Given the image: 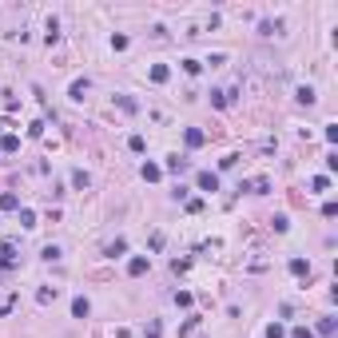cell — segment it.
<instances>
[{"instance_id": "30bf717a", "label": "cell", "mask_w": 338, "mask_h": 338, "mask_svg": "<svg viewBox=\"0 0 338 338\" xmlns=\"http://www.w3.org/2000/svg\"><path fill=\"white\" fill-rule=\"evenodd\" d=\"M167 76H171L167 64H155V68H152V84H167Z\"/></svg>"}, {"instance_id": "4dcf8cb0", "label": "cell", "mask_w": 338, "mask_h": 338, "mask_svg": "<svg viewBox=\"0 0 338 338\" xmlns=\"http://www.w3.org/2000/svg\"><path fill=\"white\" fill-rule=\"evenodd\" d=\"M159 330H163V326H159V323L152 318V323H147V338H159Z\"/></svg>"}, {"instance_id": "484cf974", "label": "cell", "mask_w": 338, "mask_h": 338, "mask_svg": "<svg viewBox=\"0 0 338 338\" xmlns=\"http://www.w3.org/2000/svg\"><path fill=\"white\" fill-rule=\"evenodd\" d=\"M310 187H314V191H326V187H330V179H326V175H314V179H310Z\"/></svg>"}, {"instance_id": "9c48e42d", "label": "cell", "mask_w": 338, "mask_h": 338, "mask_svg": "<svg viewBox=\"0 0 338 338\" xmlns=\"http://www.w3.org/2000/svg\"><path fill=\"white\" fill-rule=\"evenodd\" d=\"M72 187L88 191V187H92V175H88V171H72Z\"/></svg>"}, {"instance_id": "4fadbf2b", "label": "cell", "mask_w": 338, "mask_h": 338, "mask_svg": "<svg viewBox=\"0 0 338 338\" xmlns=\"http://www.w3.org/2000/svg\"><path fill=\"white\" fill-rule=\"evenodd\" d=\"M88 88H92L88 80H76V84H72V100H84V96H88Z\"/></svg>"}, {"instance_id": "e0dca14e", "label": "cell", "mask_w": 338, "mask_h": 338, "mask_svg": "<svg viewBox=\"0 0 338 338\" xmlns=\"http://www.w3.org/2000/svg\"><path fill=\"white\" fill-rule=\"evenodd\" d=\"M318 334H323V338H334V318H318Z\"/></svg>"}, {"instance_id": "83f0119b", "label": "cell", "mask_w": 338, "mask_h": 338, "mask_svg": "<svg viewBox=\"0 0 338 338\" xmlns=\"http://www.w3.org/2000/svg\"><path fill=\"white\" fill-rule=\"evenodd\" d=\"M235 163H239V155H223V159H219V167H223V171H231Z\"/></svg>"}, {"instance_id": "7c38bea8", "label": "cell", "mask_w": 338, "mask_h": 338, "mask_svg": "<svg viewBox=\"0 0 338 338\" xmlns=\"http://www.w3.org/2000/svg\"><path fill=\"white\" fill-rule=\"evenodd\" d=\"M0 211H20V199H16L12 191H8V195H0Z\"/></svg>"}, {"instance_id": "2e32d148", "label": "cell", "mask_w": 338, "mask_h": 338, "mask_svg": "<svg viewBox=\"0 0 338 338\" xmlns=\"http://www.w3.org/2000/svg\"><path fill=\"white\" fill-rule=\"evenodd\" d=\"M123 251H127V239H116V243H108V255H111V259H120Z\"/></svg>"}, {"instance_id": "ba28073f", "label": "cell", "mask_w": 338, "mask_h": 338, "mask_svg": "<svg viewBox=\"0 0 338 338\" xmlns=\"http://www.w3.org/2000/svg\"><path fill=\"white\" fill-rule=\"evenodd\" d=\"M291 275H298V278H310V262H307V259H291Z\"/></svg>"}, {"instance_id": "3957f363", "label": "cell", "mask_w": 338, "mask_h": 338, "mask_svg": "<svg viewBox=\"0 0 338 338\" xmlns=\"http://www.w3.org/2000/svg\"><path fill=\"white\" fill-rule=\"evenodd\" d=\"M139 175H143L147 183H155V179H163V167H159V163H143V167H139Z\"/></svg>"}, {"instance_id": "9a60e30c", "label": "cell", "mask_w": 338, "mask_h": 338, "mask_svg": "<svg viewBox=\"0 0 338 338\" xmlns=\"http://www.w3.org/2000/svg\"><path fill=\"white\" fill-rule=\"evenodd\" d=\"M167 171H175V175H183V171H187V159H179V155H171V159H167Z\"/></svg>"}, {"instance_id": "ffe728a7", "label": "cell", "mask_w": 338, "mask_h": 338, "mask_svg": "<svg viewBox=\"0 0 338 338\" xmlns=\"http://www.w3.org/2000/svg\"><path fill=\"white\" fill-rule=\"evenodd\" d=\"M211 104H215V108H227V104H231V92H211Z\"/></svg>"}, {"instance_id": "8992f818", "label": "cell", "mask_w": 338, "mask_h": 338, "mask_svg": "<svg viewBox=\"0 0 338 338\" xmlns=\"http://www.w3.org/2000/svg\"><path fill=\"white\" fill-rule=\"evenodd\" d=\"M203 139H207V136H203L199 127H187V132H183V143H187V147H203Z\"/></svg>"}, {"instance_id": "cb8c5ba5", "label": "cell", "mask_w": 338, "mask_h": 338, "mask_svg": "<svg viewBox=\"0 0 338 338\" xmlns=\"http://www.w3.org/2000/svg\"><path fill=\"white\" fill-rule=\"evenodd\" d=\"M287 338H314V330H310V326H294Z\"/></svg>"}, {"instance_id": "603a6c76", "label": "cell", "mask_w": 338, "mask_h": 338, "mask_svg": "<svg viewBox=\"0 0 338 338\" xmlns=\"http://www.w3.org/2000/svg\"><path fill=\"white\" fill-rule=\"evenodd\" d=\"M267 338H287V330H283V323H271V326H267Z\"/></svg>"}, {"instance_id": "d6986e66", "label": "cell", "mask_w": 338, "mask_h": 338, "mask_svg": "<svg viewBox=\"0 0 338 338\" xmlns=\"http://www.w3.org/2000/svg\"><path fill=\"white\" fill-rule=\"evenodd\" d=\"M56 294H60V287H44V291L36 294V303H52V298H56Z\"/></svg>"}, {"instance_id": "5bb4252c", "label": "cell", "mask_w": 338, "mask_h": 338, "mask_svg": "<svg viewBox=\"0 0 338 338\" xmlns=\"http://www.w3.org/2000/svg\"><path fill=\"white\" fill-rule=\"evenodd\" d=\"M20 227H36V211L32 207H20Z\"/></svg>"}, {"instance_id": "52a82bcc", "label": "cell", "mask_w": 338, "mask_h": 338, "mask_svg": "<svg viewBox=\"0 0 338 338\" xmlns=\"http://www.w3.org/2000/svg\"><path fill=\"white\" fill-rule=\"evenodd\" d=\"M88 310H92V303H88L84 294H80V298H72V314H76V318H88Z\"/></svg>"}, {"instance_id": "5b68a950", "label": "cell", "mask_w": 338, "mask_h": 338, "mask_svg": "<svg viewBox=\"0 0 338 338\" xmlns=\"http://www.w3.org/2000/svg\"><path fill=\"white\" fill-rule=\"evenodd\" d=\"M127 275H132V278H139V275H147V259H143V255H136V259L127 262Z\"/></svg>"}, {"instance_id": "4316f807", "label": "cell", "mask_w": 338, "mask_h": 338, "mask_svg": "<svg viewBox=\"0 0 338 338\" xmlns=\"http://www.w3.org/2000/svg\"><path fill=\"white\" fill-rule=\"evenodd\" d=\"M40 255H44V259H48V262H52V259H60V247H52V243H48V247H44V251H40Z\"/></svg>"}, {"instance_id": "277c9868", "label": "cell", "mask_w": 338, "mask_h": 338, "mask_svg": "<svg viewBox=\"0 0 338 338\" xmlns=\"http://www.w3.org/2000/svg\"><path fill=\"white\" fill-rule=\"evenodd\" d=\"M12 259H16V243H12V239H4V243H0V267H8Z\"/></svg>"}, {"instance_id": "f1b7e54d", "label": "cell", "mask_w": 338, "mask_h": 338, "mask_svg": "<svg viewBox=\"0 0 338 338\" xmlns=\"http://www.w3.org/2000/svg\"><path fill=\"white\" fill-rule=\"evenodd\" d=\"M298 104H314V92H310V88H298Z\"/></svg>"}, {"instance_id": "ac0fdd59", "label": "cell", "mask_w": 338, "mask_h": 338, "mask_svg": "<svg viewBox=\"0 0 338 338\" xmlns=\"http://www.w3.org/2000/svg\"><path fill=\"white\" fill-rule=\"evenodd\" d=\"M116 104H120L123 111H139V104L132 100V96H116Z\"/></svg>"}, {"instance_id": "7402d4cb", "label": "cell", "mask_w": 338, "mask_h": 338, "mask_svg": "<svg viewBox=\"0 0 338 338\" xmlns=\"http://www.w3.org/2000/svg\"><path fill=\"white\" fill-rule=\"evenodd\" d=\"M271 227H275V231H278V235H283V231L291 227V219H287V215H275V219H271Z\"/></svg>"}, {"instance_id": "6da1fadb", "label": "cell", "mask_w": 338, "mask_h": 338, "mask_svg": "<svg viewBox=\"0 0 338 338\" xmlns=\"http://www.w3.org/2000/svg\"><path fill=\"white\" fill-rule=\"evenodd\" d=\"M195 183H199V191H219V175H215V171H199Z\"/></svg>"}, {"instance_id": "1f68e13d", "label": "cell", "mask_w": 338, "mask_h": 338, "mask_svg": "<svg viewBox=\"0 0 338 338\" xmlns=\"http://www.w3.org/2000/svg\"><path fill=\"white\" fill-rule=\"evenodd\" d=\"M0 132H4V123H0Z\"/></svg>"}, {"instance_id": "7a4b0ae2", "label": "cell", "mask_w": 338, "mask_h": 338, "mask_svg": "<svg viewBox=\"0 0 338 338\" xmlns=\"http://www.w3.org/2000/svg\"><path fill=\"white\" fill-rule=\"evenodd\" d=\"M239 191H255V195H267V191H271V179H267V175H259V179H251V183H243Z\"/></svg>"}, {"instance_id": "8fae6325", "label": "cell", "mask_w": 338, "mask_h": 338, "mask_svg": "<svg viewBox=\"0 0 338 338\" xmlns=\"http://www.w3.org/2000/svg\"><path fill=\"white\" fill-rule=\"evenodd\" d=\"M0 152H20V136H0Z\"/></svg>"}, {"instance_id": "44dd1931", "label": "cell", "mask_w": 338, "mask_h": 338, "mask_svg": "<svg viewBox=\"0 0 338 338\" xmlns=\"http://www.w3.org/2000/svg\"><path fill=\"white\" fill-rule=\"evenodd\" d=\"M183 72H187V76H199L203 64H199V60H183Z\"/></svg>"}, {"instance_id": "f546056e", "label": "cell", "mask_w": 338, "mask_h": 338, "mask_svg": "<svg viewBox=\"0 0 338 338\" xmlns=\"http://www.w3.org/2000/svg\"><path fill=\"white\" fill-rule=\"evenodd\" d=\"M259 32H262V36H275V32H278V24H271V20H262V24H259Z\"/></svg>"}, {"instance_id": "d4e9b609", "label": "cell", "mask_w": 338, "mask_h": 338, "mask_svg": "<svg viewBox=\"0 0 338 338\" xmlns=\"http://www.w3.org/2000/svg\"><path fill=\"white\" fill-rule=\"evenodd\" d=\"M28 136H32V139L44 136V120H32V123H28Z\"/></svg>"}]
</instances>
